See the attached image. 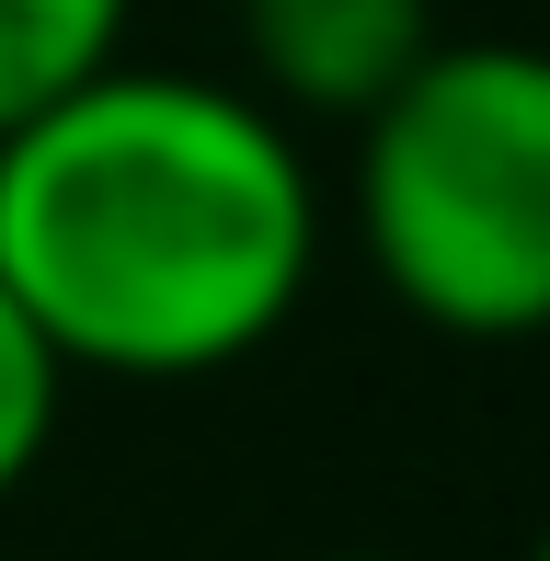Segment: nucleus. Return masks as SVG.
I'll list each match as a JSON object with an SVG mask.
<instances>
[{
	"label": "nucleus",
	"mask_w": 550,
	"mask_h": 561,
	"mask_svg": "<svg viewBox=\"0 0 550 561\" xmlns=\"http://www.w3.org/2000/svg\"><path fill=\"white\" fill-rule=\"evenodd\" d=\"M528 561H550V527H539V550H528Z\"/></svg>",
	"instance_id": "nucleus-7"
},
{
	"label": "nucleus",
	"mask_w": 550,
	"mask_h": 561,
	"mask_svg": "<svg viewBox=\"0 0 550 561\" xmlns=\"http://www.w3.org/2000/svg\"><path fill=\"white\" fill-rule=\"evenodd\" d=\"M58 390H69V355L46 344V321L0 287V504L35 481L46 436H58Z\"/></svg>",
	"instance_id": "nucleus-5"
},
{
	"label": "nucleus",
	"mask_w": 550,
	"mask_h": 561,
	"mask_svg": "<svg viewBox=\"0 0 550 561\" xmlns=\"http://www.w3.org/2000/svg\"><path fill=\"white\" fill-rule=\"evenodd\" d=\"M253 81L298 115H379L436 46L424 0H241Z\"/></svg>",
	"instance_id": "nucleus-3"
},
{
	"label": "nucleus",
	"mask_w": 550,
	"mask_h": 561,
	"mask_svg": "<svg viewBox=\"0 0 550 561\" xmlns=\"http://www.w3.org/2000/svg\"><path fill=\"white\" fill-rule=\"evenodd\" d=\"M356 229L390 298L459 344L550 333V58L424 46L413 81L356 115Z\"/></svg>",
	"instance_id": "nucleus-2"
},
{
	"label": "nucleus",
	"mask_w": 550,
	"mask_h": 561,
	"mask_svg": "<svg viewBox=\"0 0 550 561\" xmlns=\"http://www.w3.org/2000/svg\"><path fill=\"white\" fill-rule=\"evenodd\" d=\"M333 561H379V550H333Z\"/></svg>",
	"instance_id": "nucleus-6"
},
{
	"label": "nucleus",
	"mask_w": 550,
	"mask_h": 561,
	"mask_svg": "<svg viewBox=\"0 0 550 561\" xmlns=\"http://www.w3.org/2000/svg\"><path fill=\"white\" fill-rule=\"evenodd\" d=\"M115 35H127V0H0V126L115 69Z\"/></svg>",
	"instance_id": "nucleus-4"
},
{
	"label": "nucleus",
	"mask_w": 550,
	"mask_h": 561,
	"mask_svg": "<svg viewBox=\"0 0 550 561\" xmlns=\"http://www.w3.org/2000/svg\"><path fill=\"white\" fill-rule=\"evenodd\" d=\"M321 207L253 92L92 69L0 126V287L69 367L207 378L298 310Z\"/></svg>",
	"instance_id": "nucleus-1"
}]
</instances>
